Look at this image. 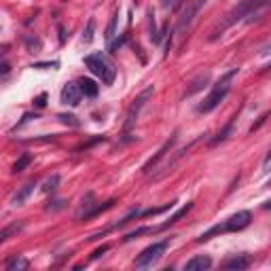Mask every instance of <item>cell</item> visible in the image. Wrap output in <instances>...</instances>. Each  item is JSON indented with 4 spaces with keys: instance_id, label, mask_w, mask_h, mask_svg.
<instances>
[{
    "instance_id": "6da1fadb",
    "label": "cell",
    "mask_w": 271,
    "mask_h": 271,
    "mask_svg": "<svg viewBox=\"0 0 271 271\" xmlns=\"http://www.w3.org/2000/svg\"><path fill=\"white\" fill-rule=\"evenodd\" d=\"M267 6H269V2H265V0H242L240 4L233 6V9H231V11L225 15V19H222L218 26H216V30L212 32L210 41L218 38L227 28L235 26V23H240V21H252V17H259V15L265 11Z\"/></svg>"
},
{
    "instance_id": "7a4b0ae2",
    "label": "cell",
    "mask_w": 271,
    "mask_h": 271,
    "mask_svg": "<svg viewBox=\"0 0 271 271\" xmlns=\"http://www.w3.org/2000/svg\"><path fill=\"white\" fill-rule=\"evenodd\" d=\"M250 220H252V214L250 210H240V212H235L233 216H229L225 222H220V225H214L212 229H208L205 233H202L197 237V244H202V242H208L212 240L214 235H222V233H237V231H242L250 225Z\"/></svg>"
},
{
    "instance_id": "3957f363",
    "label": "cell",
    "mask_w": 271,
    "mask_h": 271,
    "mask_svg": "<svg viewBox=\"0 0 271 271\" xmlns=\"http://www.w3.org/2000/svg\"><path fill=\"white\" fill-rule=\"evenodd\" d=\"M237 72H240V68H233V70H229L227 74H222L218 78V83L212 87V91L205 95L203 102L197 106V113H212V110L227 98V93L231 91V83H233V78L237 76Z\"/></svg>"
},
{
    "instance_id": "277c9868",
    "label": "cell",
    "mask_w": 271,
    "mask_h": 271,
    "mask_svg": "<svg viewBox=\"0 0 271 271\" xmlns=\"http://www.w3.org/2000/svg\"><path fill=\"white\" fill-rule=\"evenodd\" d=\"M85 66L91 70V72L100 78L104 85H113L115 83V76H117V68L115 64L110 62L106 55L102 53H91L85 58Z\"/></svg>"
},
{
    "instance_id": "5b68a950",
    "label": "cell",
    "mask_w": 271,
    "mask_h": 271,
    "mask_svg": "<svg viewBox=\"0 0 271 271\" xmlns=\"http://www.w3.org/2000/svg\"><path fill=\"white\" fill-rule=\"evenodd\" d=\"M155 93V87L153 85H148L144 91H140L138 93V98H136L134 102H132V106H130V110H127V117H125V125H123V136L125 138H130V134H132V130H134V125H136V121H138V117H140V110L146 106V102H148V98Z\"/></svg>"
},
{
    "instance_id": "8992f818",
    "label": "cell",
    "mask_w": 271,
    "mask_h": 271,
    "mask_svg": "<svg viewBox=\"0 0 271 271\" xmlns=\"http://www.w3.org/2000/svg\"><path fill=\"white\" fill-rule=\"evenodd\" d=\"M167 248H170V240L155 242L153 246H148V248H144V250H142V252L138 254V259L134 261L136 269H148V267H153L155 263L161 261V257L165 254Z\"/></svg>"
},
{
    "instance_id": "52a82bcc",
    "label": "cell",
    "mask_w": 271,
    "mask_h": 271,
    "mask_svg": "<svg viewBox=\"0 0 271 271\" xmlns=\"http://www.w3.org/2000/svg\"><path fill=\"white\" fill-rule=\"evenodd\" d=\"M205 2H208V0H193V2H189V4L185 6V11L180 13L178 23H176V34L185 36V32L191 28V23H193L195 15L202 11V6H205Z\"/></svg>"
},
{
    "instance_id": "ba28073f",
    "label": "cell",
    "mask_w": 271,
    "mask_h": 271,
    "mask_svg": "<svg viewBox=\"0 0 271 271\" xmlns=\"http://www.w3.org/2000/svg\"><path fill=\"white\" fill-rule=\"evenodd\" d=\"M174 144H176V134H174L170 140H165V142H163V146L159 148L157 153H155V155L150 157L148 161L144 163V167H142V172H144V174H150V172H153V167H157V165H159V161H161V159L165 157V153H170Z\"/></svg>"
},
{
    "instance_id": "9c48e42d",
    "label": "cell",
    "mask_w": 271,
    "mask_h": 271,
    "mask_svg": "<svg viewBox=\"0 0 271 271\" xmlns=\"http://www.w3.org/2000/svg\"><path fill=\"white\" fill-rule=\"evenodd\" d=\"M81 98H83V91L78 83H66L62 89V104H68V106H78L81 104Z\"/></svg>"
},
{
    "instance_id": "30bf717a",
    "label": "cell",
    "mask_w": 271,
    "mask_h": 271,
    "mask_svg": "<svg viewBox=\"0 0 271 271\" xmlns=\"http://www.w3.org/2000/svg\"><path fill=\"white\" fill-rule=\"evenodd\" d=\"M191 210H193V202H187L176 214H174V216H170V220H165V222H161V225H157V227H150V233H157V231H163V229H167V227L176 225V222H178L182 216H187Z\"/></svg>"
},
{
    "instance_id": "8fae6325",
    "label": "cell",
    "mask_w": 271,
    "mask_h": 271,
    "mask_svg": "<svg viewBox=\"0 0 271 271\" xmlns=\"http://www.w3.org/2000/svg\"><path fill=\"white\" fill-rule=\"evenodd\" d=\"M210 267H212V259L208 257V254H199V257H193L185 265L187 271H205V269H210Z\"/></svg>"
},
{
    "instance_id": "7c38bea8",
    "label": "cell",
    "mask_w": 271,
    "mask_h": 271,
    "mask_svg": "<svg viewBox=\"0 0 271 271\" xmlns=\"http://www.w3.org/2000/svg\"><path fill=\"white\" fill-rule=\"evenodd\" d=\"M28 259L23 257V254H13V257L6 261V265H4V271H23V269H28Z\"/></svg>"
},
{
    "instance_id": "4fadbf2b",
    "label": "cell",
    "mask_w": 271,
    "mask_h": 271,
    "mask_svg": "<svg viewBox=\"0 0 271 271\" xmlns=\"http://www.w3.org/2000/svg\"><path fill=\"white\" fill-rule=\"evenodd\" d=\"M78 87H81V91H83V95L85 98H95L98 95V91H100V87L95 85V81H91V78H78Z\"/></svg>"
},
{
    "instance_id": "5bb4252c",
    "label": "cell",
    "mask_w": 271,
    "mask_h": 271,
    "mask_svg": "<svg viewBox=\"0 0 271 271\" xmlns=\"http://www.w3.org/2000/svg\"><path fill=\"white\" fill-rule=\"evenodd\" d=\"M250 267V257H246V254H237V257L229 259L225 263V269H248Z\"/></svg>"
},
{
    "instance_id": "9a60e30c",
    "label": "cell",
    "mask_w": 271,
    "mask_h": 271,
    "mask_svg": "<svg viewBox=\"0 0 271 271\" xmlns=\"http://www.w3.org/2000/svg\"><path fill=\"white\" fill-rule=\"evenodd\" d=\"M34 187H36V182H28V185H23V187L19 189V193H15V195H13L11 203H13V205H21V203L28 199V195L32 193V191H34Z\"/></svg>"
},
{
    "instance_id": "2e32d148",
    "label": "cell",
    "mask_w": 271,
    "mask_h": 271,
    "mask_svg": "<svg viewBox=\"0 0 271 271\" xmlns=\"http://www.w3.org/2000/svg\"><path fill=\"white\" fill-rule=\"evenodd\" d=\"M32 163V155H21L19 159H17V161H15V165H13V174H19V172H23V170H26V167Z\"/></svg>"
},
{
    "instance_id": "e0dca14e",
    "label": "cell",
    "mask_w": 271,
    "mask_h": 271,
    "mask_svg": "<svg viewBox=\"0 0 271 271\" xmlns=\"http://www.w3.org/2000/svg\"><path fill=\"white\" fill-rule=\"evenodd\" d=\"M117 19H119V11H115L113 17H110V21H108V28H106V34H104L108 43L113 41V36L117 34Z\"/></svg>"
},
{
    "instance_id": "ac0fdd59",
    "label": "cell",
    "mask_w": 271,
    "mask_h": 271,
    "mask_svg": "<svg viewBox=\"0 0 271 271\" xmlns=\"http://www.w3.org/2000/svg\"><path fill=\"white\" fill-rule=\"evenodd\" d=\"M19 229H21V222H13L11 227L2 229V231H0V242H6V240H9V237L13 235V233H17Z\"/></svg>"
},
{
    "instance_id": "d6986e66",
    "label": "cell",
    "mask_w": 271,
    "mask_h": 271,
    "mask_svg": "<svg viewBox=\"0 0 271 271\" xmlns=\"http://www.w3.org/2000/svg\"><path fill=\"white\" fill-rule=\"evenodd\" d=\"M235 119H237V117H235ZM235 119H231V123H229V125L225 127V130H222V132H220V134L216 136V138L212 140V144H218V142H222V140H227V138H229L231 130H233V121H235Z\"/></svg>"
},
{
    "instance_id": "ffe728a7",
    "label": "cell",
    "mask_w": 271,
    "mask_h": 271,
    "mask_svg": "<svg viewBox=\"0 0 271 271\" xmlns=\"http://www.w3.org/2000/svg\"><path fill=\"white\" fill-rule=\"evenodd\" d=\"M58 185H60V176H58V174H53V176H51L49 180H47V182H45V187H43V191H45V193H53V191H55V189H58Z\"/></svg>"
},
{
    "instance_id": "44dd1931",
    "label": "cell",
    "mask_w": 271,
    "mask_h": 271,
    "mask_svg": "<svg viewBox=\"0 0 271 271\" xmlns=\"http://www.w3.org/2000/svg\"><path fill=\"white\" fill-rule=\"evenodd\" d=\"M93 32H95V19L91 17L89 19V23H87V30H85V34H83V41L89 45L91 41H93Z\"/></svg>"
},
{
    "instance_id": "7402d4cb",
    "label": "cell",
    "mask_w": 271,
    "mask_h": 271,
    "mask_svg": "<svg viewBox=\"0 0 271 271\" xmlns=\"http://www.w3.org/2000/svg\"><path fill=\"white\" fill-rule=\"evenodd\" d=\"M208 78H210V74H208V72H205L203 76H199V78H197V81L193 83V87H191V89L187 91V95H191V93H195L197 89H202V87H203L205 83H208Z\"/></svg>"
},
{
    "instance_id": "603a6c76",
    "label": "cell",
    "mask_w": 271,
    "mask_h": 271,
    "mask_svg": "<svg viewBox=\"0 0 271 271\" xmlns=\"http://www.w3.org/2000/svg\"><path fill=\"white\" fill-rule=\"evenodd\" d=\"M58 119H60L62 123L70 125V127H78V121H76V117H74V115H60Z\"/></svg>"
},
{
    "instance_id": "cb8c5ba5",
    "label": "cell",
    "mask_w": 271,
    "mask_h": 271,
    "mask_svg": "<svg viewBox=\"0 0 271 271\" xmlns=\"http://www.w3.org/2000/svg\"><path fill=\"white\" fill-rule=\"evenodd\" d=\"M269 115H271V113H265V115H263V117H259V121H257V123H254V125L250 127V134H254V132H257V130H259V127H261L263 123H265V121H267V117H269Z\"/></svg>"
},
{
    "instance_id": "d4e9b609",
    "label": "cell",
    "mask_w": 271,
    "mask_h": 271,
    "mask_svg": "<svg viewBox=\"0 0 271 271\" xmlns=\"http://www.w3.org/2000/svg\"><path fill=\"white\" fill-rule=\"evenodd\" d=\"M34 106H36V108H45V106H47V93L38 95V98L34 100Z\"/></svg>"
},
{
    "instance_id": "484cf974",
    "label": "cell",
    "mask_w": 271,
    "mask_h": 271,
    "mask_svg": "<svg viewBox=\"0 0 271 271\" xmlns=\"http://www.w3.org/2000/svg\"><path fill=\"white\" fill-rule=\"evenodd\" d=\"M58 66H60L58 62H51V64H34L32 68H58Z\"/></svg>"
},
{
    "instance_id": "4316f807",
    "label": "cell",
    "mask_w": 271,
    "mask_h": 271,
    "mask_svg": "<svg viewBox=\"0 0 271 271\" xmlns=\"http://www.w3.org/2000/svg\"><path fill=\"white\" fill-rule=\"evenodd\" d=\"M108 250V244H104V246H102V248H98V250H95L93 252V259H98V257H102V254H104Z\"/></svg>"
},
{
    "instance_id": "83f0119b",
    "label": "cell",
    "mask_w": 271,
    "mask_h": 271,
    "mask_svg": "<svg viewBox=\"0 0 271 271\" xmlns=\"http://www.w3.org/2000/svg\"><path fill=\"white\" fill-rule=\"evenodd\" d=\"M11 70V66H9V62H2V74H6Z\"/></svg>"
},
{
    "instance_id": "f1b7e54d",
    "label": "cell",
    "mask_w": 271,
    "mask_h": 271,
    "mask_svg": "<svg viewBox=\"0 0 271 271\" xmlns=\"http://www.w3.org/2000/svg\"><path fill=\"white\" fill-rule=\"evenodd\" d=\"M170 4H172V0H161V6H163V9H167Z\"/></svg>"
},
{
    "instance_id": "f546056e",
    "label": "cell",
    "mask_w": 271,
    "mask_h": 271,
    "mask_svg": "<svg viewBox=\"0 0 271 271\" xmlns=\"http://www.w3.org/2000/svg\"><path fill=\"white\" fill-rule=\"evenodd\" d=\"M182 4H185V0H176V2H174V6H176V9H178V6H182Z\"/></svg>"
},
{
    "instance_id": "4dcf8cb0",
    "label": "cell",
    "mask_w": 271,
    "mask_h": 271,
    "mask_svg": "<svg viewBox=\"0 0 271 271\" xmlns=\"http://www.w3.org/2000/svg\"><path fill=\"white\" fill-rule=\"evenodd\" d=\"M271 161V148H269V153H267V157H265V163H269Z\"/></svg>"
},
{
    "instance_id": "1f68e13d",
    "label": "cell",
    "mask_w": 271,
    "mask_h": 271,
    "mask_svg": "<svg viewBox=\"0 0 271 271\" xmlns=\"http://www.w3.org/2000/svg\"><path fill=\"white\" fill-rule=\"evenodd\" d=\"M263 53H271V45H267L265 49H263Z\"/></svg>"
},
{
    "instance_id": "d6a6232c",
    "label": "cell",
    "mask_w": 271,
    "mask_h": 271,
    "mask_svg": "<svg viewBox=\"0 0 271 271\" xmlns=\"http://www.w3.org/2000/svg\"><path fill=\"white\" fill-rule=\"evenodd\" d=\"M267 187H271V178H269V182H267Z\"/></svg>"
},
{
    "instance_id": "836d02e7",
    "label": "cell",
    "mask_w": 271,
    "mask_h": 271,
    "mask_svg": "<svg viewBox=\"0 0 271 271\" xmlns=\"http://www.w3.org/2000/svg\"><path fill=\"white\" fill-rule=\"evenodd\" d=\"M269 6H271V0H269Z\"/></svg>"
},
{
    "instance_id": "e575fe53",
    "label": "cell",
    "mask_w": 271,
    "mask_h": 271,
    "mask_svg": "<svg viewBox=\"0 0 271 271\" xmlns=\"http://www.w3.org/2000/svg\"><path fill=\"white\" fill-rule=\"evenodd\" d=\"M136 2H138V0H136Z\"/></svg>"
}]
</instances>
